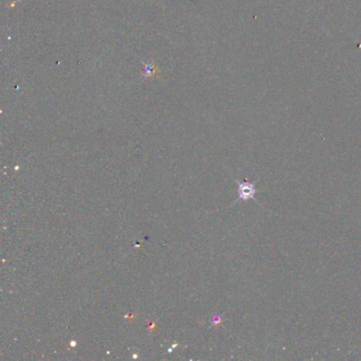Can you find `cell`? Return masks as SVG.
<instances>
[{
	"label": "cell",
	"mask_w": 361,
	"mask_h": 361,
	"mask_svg": "<svg viewBox=\"0 0 361 361\" xmlns=\"http://www.w3.org/2000/svg\"><path fill=\"white\" fill-rule=\"evenodd\" d=\"M235 182L238 185V198L237 200L234 202L236 203L237 201H248V200H255V194H256V188H255V184L248 182L247 180H245L244 182L238 181L237 179H234ZM256 201V200H255Z\"/></svg>",
	"instance_id": "1"
},
{
	"label": "cell",
	"mask_w": 361,
	"mask_h": 361,
	"mask_svg": "<svg viewBox=\"0 0 361 361\" xmlns=\"http://www.w3.org/2000/svg\"><path fill=\"white\" fill-rule=\"evenodd\" d=\"M221 322V319L220 317H214L213 320H212V323L213 324H217V323H220Z\"/></svg>",
	"instance_id": "2"
}]
</instances>
